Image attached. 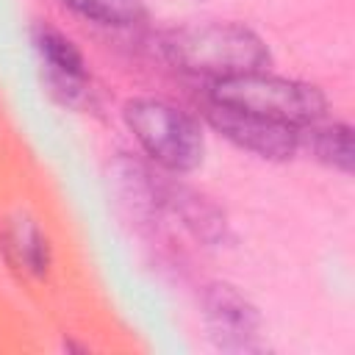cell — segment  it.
<instances>
[{
    "instance_id": "3",
    "label": "cell",
    "mask_w": 355,
    "mask_h": 355,
    "mask_svg": "<svg viewBox=\"0 0 355 355\" xmlns=\"http://www.w3.org/2000/svg\"><path fill=\"white\" fill-rule=\"evenodd\" d=\"M208 100L261 114L297 130L327 114V100L316 86L294 78H280L266 69L214 80Z\"/></svg>"
},
{
    "instance_id": "1",
    "label": "cell",
    "mask_w": 355,
    "mask_h": 355,
    "mask_svg": "<svg viewBox=\"0 0 355 355\" xmlns=\"http://www.w3.org/2000/svg\"><path fill=\"white\" fill-rule=\"evenodd\" d=\"M166 58L189 72L214 80L269 69L266 42L241 22H191L164 33Z\"/></svg>"
},
{
    "instance_id": "7",
    "label": "cell",
    "mask_w": 355,
    "mask_h": 355,
    "mask_svg": "<svg viewBox=\"0 0 355 355\" xmlns=\"http://www.w3.org/2000/svg\"><path fill=\"white\" fill-rule=\"evenodd\" d=\"M0 250L14 269H19L31 277H44L50 269V261H53L50 241H47L44 230L25 211H11L8 216H3Z\"/></svg>"
},
{
    "instance_id": "8",
    "label": "cell",
    "mask_w": 355,
    "mask_h": 355,
    "mask_svg": "<svg viewBox=\"0 0 355 355\" xmlns=\"http://www.w3.org/2000/svg\"><path fill=\"white\" fill-rule=\"evenodd\" d=\"M300 147H305L319 164L349 175L355 166V144H352V128L347 122H330L316 119L305 128H300Z\"/></svg>"
},
{
    "instance_id": "6",
    "label": "cell",
    "mask_w": 355,
    "mask_h": 355,
    "mask_svg": "<svg viewBox=\"0 0 355 355\" xmlns=\"http://www.w3.org/2000/svg\"><path fill=\"white\" fill-rule=\"evenodd\" d=\"M31 39L50 92L72 108L92 103V78L78 44L47 22H36L31 28Z\"/></svg>"
},
{
    "instance_id": "9",
    "label": "cell",
    "mask_w": 355,
    "mask_h": 355,
    "mask_svg": "<svg viewBox=\"0 0 355 355\" xmlns=\"http://www.w3.org/2000/svg\"><path fill=\"white\" fill-rule=\"evenodd\" d=\"M78 17L103 28H136L147 19L144 0H61Z\"/></svg>"
},
{
    "instance_id": "4",
    "label": "cell",
    "mask_w": 355,
    "mask_h": 355,
    "mask_svg": "<svg viewBox=\"0 0 355 355\" xmlns=\"http://www.w3.org/2000/svg\"><path fill=\"white\" fill-rule=\"evenodd\" d=\"M202 319L214 347L225 352H261L266 347L258 308L230 283L205 286Z\"/></svg>"
},
{
    "instance_id": "2",
    "label": "cell",
    "mask_w": 355,
    "mask_h": 355,
    "mask_svg": "<svg viewBox=\"0 0 355 355\" xmlns=\"http://www.w3.org/2000/svg\"><path fill=\"white\" fill-rule=\"evenodd\" d=\"M122 116L147 158L164 172L183 175L202 164V128L183 108L158 97H133L125 103Z\"/></svg>"
},
{
    "instance_id": "5",
    "label": "cell",
    "mask_w": 355,
    "mask_h": 355,
    "mask_svg": "<svg viewBox=\"0 0 355 355\" xmlns=\"http://www.w3.org/2000/svg\"><path fill=\"white\" fill-rule=\"evenodd\" d=\"M205 119L211 128L233 141L239 150L252 153L266 161H286L300 150V130L275 119H266L252 111H241L233 105H222L208 100L205 103Z\"/></svg>"
}]
</instances>
